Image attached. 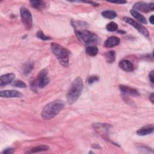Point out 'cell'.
<instances>
[{"label": "cell", "mask_w": 154, "mask_h": 154, "mask_svg": "<svg viewBox=\"0 0 154 154\" xmlns=\"http://www.w3.org/2000/svg\"><path fill=\"white\" fill-rule=\"evenodd\" d=\"M65 103L62 100H56L50 102L43 109L41 116L46 121L56 117L65 108Z\"/></svg>", "instance_id": "cell-1"}, {"label": "cell", "mask_w": 154, "mask_h": 154, "mask_svg": "<svg viewBox=\"0 0 154 154\" xmlns=\"http://www.w3.org/2000/svg\"><path fill=\"white\" fill-rule=\"evenodd\" d=\"M83 89L84 84L82 79L80 77L76 78L72 82L67 94V100L69 104H74L78 100Z\"/></svg>", "instance_id": "cell-2"}, {"label": "cell", "mask_w": 154, "mask_h": 154, "mask_svg": "<svg viewBox=\"0 0 154 154\" xmlns=\"http://www.w3.org/2000/svg\"><path fill=\"white\" fill-rule=\"evenodd\" d=\"M51 48L60 63L65 67H68L69 63V53L68 51L65 48L56 43H51Z\"/></svg>", "instance_id": "cell-3"}, {"label": "cell", "mask_w": 154, "mask_h": 154, "mask_svg": "<svg viewBox=\"0 0 154 154\" xmlns=\"http://www.w3.org/2000/svg\"><path fill=\"white\" fill-rule=\"evenodd\" d=\"M75 33L78 39L84 44L89 45L94 43L98 41L97 36L89 30H80L75 31Z\"/></svg>", "instance_id": "cell-4"}, {"label": "cell", "mask_w": 154, "mask_h": 154, "mask_svg": "<svg viewBox=\"0 0 154 154\" xmlns=\"http://www.w3.org/2000/svg\"><path fill=\"white\" fill-rule=\"evenodd\" d=\"M48 71L46 69L42 70L39 73L37 78L31 84V87L33 90H36V87L42 89L49 83V80L48 77Z\"/></svg>", "instance_id": "cell-5"}, {"label": "cell", "mask_w": 154, "mask_h": 154, "mask_svg": "<svg viewBox=\"0 0 154 154\" xmlns=\"http://www.w3.org/2000/svg\"><path fill=\"white\" fill-rule=\"evenodd\" d=\"M22 22L27 30H30L33 26V18L30 11L26 7H22L20 10Z\"/></svg>", "instance_id": "cell-6"}, {"label": "cell", "mask_w": 154, "mask_h": 154, "mask_svg": "<svg viewBox=\"0 0 154 154\" xmlns=\"http://www.w3.org/2000/svg\"><path fill=\"white\" fill-rule=\"evenodd\" d=\"M123 20L129 24L130 25L132 26L134 28H135L137 30H138L141 34L144 36L145 37H148L149 36V32L142 25L140 24L138 22H136L132 18H130L129 17H123Z\"/></svg>", "instance_id": "cell-7"}, {"label": "cell", "mask_w": 154, "mask_h": 154, "mask_svg": "<svg viewBox=\"0 0 154 154\" xmlns=\"http://www.w3.org/2000/svg\"><path fill=\"white\" fill-rule=\"evenodd\" d=\"M133 8L135 10H138L143 13H148L154 10V4L153 3L147 4L142 1L136 3L134 6Z\"/></svg>", "instance_id": "cell-8"}, {"label": "cell", "mask_w": 154, "mask_h": 154, "mask_svg": "<svg viewBox=\"0 0 154 154\" xmlns=\"http://www.w3.org/2000/svg\"><path fill=\"white\" fill-rule=\"evenodd\" d=\"M0 96L1 97H22L23 94L15 90H3L0 92Z\"/></svg>", "instance_id": "cell-9"}, {"label": "cell", "mask_w": 154, "mask_h": 154, "mask_svg": "<svg viewBox=\"0 0 154 154\" xmlns=\"http://www.w3.org/2000/svg\"><path fill=\"white\" fill-rule=\"evenodd\" d=\"M15 75L14 74H7L3 75L0 78V86L3 87L4 86L10 84L15 79Z\"/></svg>", "instance_id": "cell-10"}, {"label": "cell", "mask_w": 154, "mask_h": 154, "mask_svg": "<svg viewBox=\"0 0 154 154\" xmlns=\"http://www.w3.org/2000/svg\"><path fill=\"white\" fill-rule=\"evenodd\" d=\"M119 89L121 92L125 94H128L133 96H137L140 95L139 93L135 89L130 87L129 86L121 85L119 86Z\"/></svg>", "instance_id": "cell-11"}, {"label": "cell", "mask_w": 154, "mask_h": 154, "mask_svg": "<svg viewBox=\"0 0 154 154\" xmlns=\"http://www.w3.org/2000/svg\"><path fill=\"white\" fill-rule=\"evenodd\" d=\"M120 43V39L116 36H111L109 37L104 43V46L107 48H113L118 46Z\"/></svg>", "instance_id": "cell-12"}, {"label": "cell", "mask_w": 154, "mask_h": 154, "mask_svg": "<svg viewBox=\"0 0 154 154\" xmlns=\"http://www.w3.org/2000/svg\"><path fill=\"white\" fill-rule=\"evenodd\" d=\"M119 67L126 72H131L134 69V66L132 63L128 60H122L119 62Z\"/></svg>", "instance_id": "cell-13"}, {"label": "cell", "mask_w": 154, "mask_h": 154, "mask_svg": "<svg viewBox=\"0 0 154 154\" xmlns=\"http://www.w3.org/2000/svg\"><path fill=\"white\" fill-rule=\"evenodd\" d=\"M130 13L132 15V16L135 19H137L138 22H140L142 24H147V20H146V18L143 15H142L140 13H138L137 11L132 9L130 11Z\"/></svg>", "instance_id": "cell-14"}, {"label": "cell", "mask_w": 154, "mask_h": 154, "mask_svg": "<svg viewBox=\"0 0 154 154\" xmlns=\"http://www.w3.org/2000/svg\"><path fill=\"white\" fill-rule=\"evenodd\" d=\"M153 132V126H151V127L146 126V127H144V128H142L138 129L137 131V134L139 135L144 136V135H146L148 134H150Z\"/></svg>", "instance_id": "cell-15"}, {"label": "cell", "mask_w": 154, "mask_h": 154, "mask_svg": "<svg viewBox=\"0 0 154 154\" xmlns=\"http://www.w3.org/2000/svg\"><path fill=\"white\" fill-rule=\"evenodd\" d=\"M49 149V147L48 146H46V145H40V146H37L33 147L30 150L27 152V153H37V152H40L47 150Z\"/></svg>", "instance_id": "cell-16"}, {"label": "cell", "mask_w": 154, "mask_h": 154, "mask_svg": "<svg viewBox=\"0 0 154 154\" xmlns=\"http://www.w3.org/2000/svg\"><path fill=\"white\" fill-rule=\"evenodd\" d=\"M86 53L87 55L91 57H94L98 53V49L97 47L94 46H87L86 49Z\"/></svg>", "instance_id": "cell-17"}, {"label": "cell", "mask_w": 154, "mask_h": 154, "mask_svg": "<svg viewBox=\"0 0 154 154\" xmlns=\"http://www.w3.org/2000/svg\"><path fill=\"white\" fill-rule=\"evenodd\" d=\"M102 16L109 19H113L117 16V13L113 10H105L102 12Z\"/></svg>", "instance_id": "cell-18"}, {"label": "cell", "mask_w": 154, "mask_h": 154, "mask_svg": "<svg viewBox=\"0 0 154 154\" xmlns=\"http://www.w3.org/2000/svg\"><path fill=\"white\" fill-rule=\"evenodd\" d=\"M106 61L109 63H113L116 60V53L115 51H110L106 54Z\"/></svg>", "instance_id": "cell-19"}, {"label": "cell", "mask_w": 154, "mask_h": 154, "mask_svg": "<svg viewBox=\"0 0 154 154\" xmlns=\"http://www.w3.org/2000/svg\"><path fill=\"white\" fill-rule=\"evenodd\" d=\"M30 4L32 7L37 10H41L45 6V2L43 1H31Z\"/></svg>", "instance_id": "cell-20"}, {"label": "cell", "mask_w": 154, "mask_h": 154, "mask_svg": "<svg viewBox=\"0 0 154 154\" xmlns=\"http://www.w3.org/2000/svg\"><path fill=\"white\" fill-rule=\"evenodd\" d=\"M33 69V64L31 62H27L26 63L23 68H22V72L25 75H28L31 73Z\"/></svg>", "instance_id": "cell-21"}, {"label": "cell", "mask_w": 154, "mask_h": 154, "mask_svg": "<svg viewBox=\"0 0 154 154\" xmlns=\"http://www.w3.org/2000/svg\"><path fill=\"white\" fill-rule=\"evenodd\" d=\"M106 29L109 31H116L118 29V25L116 23L114 22H111L107 25Z\"/></svg>", "instance_id": "cell-22"}, {"label": "cell", "mask_w": 154, "mask_h": 154, "mask_svg": "<svg viewBox=\"0 0 154 154\" xmlns=\"http://www.w3.org/2000/svg\"><path fill=\"white\" fill-rule=\"evenodd\" d=\"M13 86H15L16 87H19V88H25L27 87V84L21 80H16L13 82L12 84Z\"/></svg>", "instance_id": "cell-23"}, {"label": "cell", "mask_w": 154, "mask_h": 154, "mask_svg": "<svg viewBox=\"0 0 154 154\" xmlns=\"http://www.w3.org/2000/svg\"><path fill=\"white\" fill-rule=\"evenodd\" d=\"M36 36L43 40H48L51 39V37L49 36H47L46 35L44 34V33L42 31H39L37 33H36Z\"/></svg>", "instance_id": "cell-24"}, {"label": "cell", "mask_w": 154, "mask_h": 154, "mask_svg": "<svg viewBox=\"0 0 154 154\" xmlns=\"http://www.w3.org/2000/svg\"><path fill=\"white\" fill-rule=\"evenodd\" d=\"M98 81H99V77L96 75H93L89 77V78L87 79V83L89 84H92Z\"/></svg>", "instance_id": "cell-25"}, {"label": "cell", "mask_w": 154, "mask_h": 154, "mask_svg": "<svg viewBox=\"0 0 154 154\" xmlns=\"http://www.w3.org/2000/svg\"><path fill=\"white\" fill-rule=\"evenodd\" d=\"M15 152V149L13 148H7L4 149L2 152V154H12Z\"/></svg>", "instance_id": "cell-26"}, {"label": "cell", "mask_w": 154, "mask_h": 154, "mask_svg": "<svg viewBox=\"0 0 154 154\" xmlns=\"http://www.w3.org/2000/svg\"><path fill=\"white\" fill-rule=\"evenodd\" d=\"M149 77V80H150L151 83L153 84V71L150 72Z\"/></svg>", "instance_id": "cell-27"}, {"label": "cell", "mask_w": 154, "mask_h": 154, "mask_svg": "<svg viewBox=\"0 0 154 154\" xmlns=\"http://www.w3.org/2000/svg\"><path fill=\"white\" fill-rule=\"evenodd\" d=\"M112 3H115V4H126V1H110Z\"/></svg>", "instance_id": "cell-28"}, {"label": "cell", "mask_w": 154, "mask_h": 154, "mask_svg": "<svg viewBox=\"0 0 154 154\" xmlns=\"http://www.w3.org/2000/svg\"><path fill=\"white\" fill-rule=\"evenodd\" d=\"M149 99L152 102V103H153V100H154V94H153V93L150 94V95L149 96Z\"/></svg>", "instance_id": "cell-29"}, {"label": "cell", "mask_w": 154, "mask_h": 154, "mask_svg": "<svg viewBox=\"0 0 154 154\" xmlns=\"http://www.w3.org/2000/svg\"><path fill=\"white\" fill-rule=\"evenodd\" d=\"M149 22H150L152 24H153L154 22H153V15L150 17V18H149Z\"/></svg>", "instance_id": "cell-30"}, {"label": "cell", "mask_w": 154, "mask_h": 154, "mask_svg": "<svg viewBox=\"0 0 154 154\" xmlns=\"http://www.w3.org/2000/svg\"><path fill=\"white\" fill-rule=\"evenodd\" d=\"M118 33H122V34H125V32L123 31H118Z\"/></svg>", "instance_id": "cell-31"}, {"label": "cell", "mask_w": 154, "mask_h": 154, "mask_svg": "<svg viewBox=\"0 0 154 154\" xmlns=\"http://www.w3.org/2000/svg\"><path fill=\"white\" fill-rule=\"evenodd\" d=\"M93 153L94 152H92V151H90V152H89V153Z\"/></svg>", "instance_id": "cell-32"}]
</instances>
